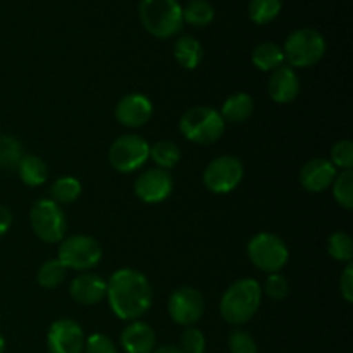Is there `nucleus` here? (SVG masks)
Returning a JSON list of instances; mask_svg holds the SVG:
<instances>
[{
	"label": "nucleus",
	"instance_id": "1",
	"mask_svg": "<svg viewBox=\"0 0 353 353\" xmlns=\"http://www.w3.org/2000/svg\"><path fill=\"white\" fill-rule=\"evenodd\" d=\"M107 302L121 321H138L152 307L154 292L147 276L131 268L117 269L107 281Z\"/></svg>",
	"mask_w": 353,
	"mask_h": 353
},
{
	"label": "nucleus",
	"instance_id": "2",
	"mask_svg": "<svg viewBox=\"0 0 353 353\" xmlns=\"http://www.w3.org/2000/svg\"><path fill=\"white\" fill-rule=\"evenodd\" d=\"M262 288L252 278L238 279L224 292L219 310L223 319L231 326L247 324L257 314L262 303Z\"/></svg>",
	"mask_w": 353,
	"mask_h": 353
},
{
	"label": "nucleus",
	"instance_id": "3",
	"mask_svg": "<svg viewBox=\"0 0 353 353\" xmlns=\"http://www.w3.org/2000/svg\"><path fill=\"white\" fill-rule=\"evenodd\" d=\"M138 12L145 30L161 40L178 34L185 24L178 0H141Z\"/></svg>",
	"mask_w": 353,
	"mask_h": 353
},
{
	"label": "nucleus",
	"instance_id": "4",
	"mask_svg": "<svg viewBox=\"0 0 353 353\" xmlns=\"http://www.w3.org/2000/svg\"><path fill=\"white\" fill-rule=\"evenodd\" d=\"M226 130L219 110L209 105H196L186 110L179 119V131L188 141L196 145L216 143Z\"/></svg>",
	"mask_w": 353,
	"mask_h": 353
},
{
	"label": "nucleus",
	"instance_id": "5",
	"mask_svg": "<svg viewBox=\"0 0 353 353\" xmlns=\"http://www.w3.org/2000/svg\"><path fill=\"white\" fill-rule=\"evenodd\" d=\"M283 54L290 68H312L326 54V40L312 28H300L286 38Z\"/></svg>",
	"mask_w": 353,
	"mask_h": 353
},
{
	"label": "nucleus",
	"instance_id": "6",
	"mask_svg": "<svg viewBox=\"0 0 353 353\" xmlns=\"http://www.w3.org/2000/svg\"><path fill=\"white\" fill-rule=\"evenodd\" d=\"M247 254L252 264L262 272H279L290 259V250L285 240L274 233H259L248 241Z\"/></svg>",
	"mask_w": 353,
	"mask_h": 353
},
{
	"label": "nucleus",
	"instance_id": "7",
	"mask_svg": "<svg viewBox=\"0 0 353 353\" xmlns=\"http://www.w3.org/2000/svg\"><path fill=\"white\" fill-rule=\"evenodd\" d=\"M102 245L88 234H72L64 238L59 247L57 261L65 269L86 272L102 261Z\"/></svg>",
	"mask_w": 353,
	"mask_h": 353
},
{
	"label": "nucleus",
	"instance_id": "8",
	"mask_svg": "<svg viewBox=\"0 0 353 353\" xmlns=\"http://www.w3.org/2000/svg\"><path fill=\"white\" fill-rule=\"evenodd\" d=\"M33 233L45 243H61L65 236L68 223L61 205L50 199H40L33 203L30 212Z\"/></svg>",
	"mask_w": 353,
	"mask_h": 353
},
{
	"label": "nucleus",
	"instance_id": "9",
	"mask_svg": "<svg viewBox=\"0 0 353 353\" xmlns=\"http://www.w3.org/2000/svg\"><path fill=\"white\" fill-rule=\"evenodd\" d=\"M150 159V145L138 134H123L109 148V162L123 174L138 171Z\"/></svg>",
	"mask_w": 353,
	"mask_h": 353
},
{
	"label": "nucleus",
	"instance_id": "10",
	"mask_svg": "<svg viewBox=\"0 0 353 353\" xmlns=\"http://www.w3.org/2000/svg\"><path fill=\"white\" fill-rule=\"evenodd\" d=\"M243 162L234 155H221L210 161L203 171V185L216 195H226L236 190L243 179Z\"/></svg>",
	"mask_w": 353,
	"mask_h": 353
},
{
	"label": "nucleus",
	"instance_id": "11",
	"mask_svg": "<svg viewBox=\"0 0 353 353\" xmlns=\"http://www.w3.org/2000/svg\"><path fill=\"white\" fill-rule=\"evenodd\" d=\"M168 310L171 319L179 326H193L199 323L205 310L202 293L192 286H181L169 296Z\"/></svg>",
	"mask_w": 353,
	"mask_h": 353
},
{
	"label": "nucleus",
	"instance_id": "12",
	"mask_svg": "<svg viewBox=\"0 0 353 353\" xmlns=\"http://www.w3.org/2000/svg\"><path fill=\"white\" fill-rule=\"evenodd\" d=\"M83 327L72 319H57L47 333L48 353H83L85 352Z\"/></svg>",
	"mask_w": 353,
	"mask_h": 353
},
{
	"label": "nucleus",
	"instance_id": "13",
	"mask_svg": "<svg viewBox=\"0 0 353 353\" xmlns=\"http://www.w3.org/2000/svg\"><path fill=\"white\" fill-rule=\"evenodd\" d=\"M134 193L145 203L164 202L172 193L171 172L159 168L147 169L134 181Z\"/></svg>",
	"mask_w": 353,
	"mask_h": 353
},
{
	"label": "nucleus",
	"instance_id": "14",
	"mask_svg": "<svg viewBox=\"0 0 353 353\" xmlns=\"http://www.w3.org/2000/svg\"><path fill=\"white\" fill-rule=\"evenodd\" d=\"M116 119L126 128H141L152 119L154 105L143 93H128L117 102Z\"/></svg>",
	"mask_w": 353,
	"mask_h": 353
},
{
	"label": "nucleus",
	"instance_id": "15",
	"mask_svg": "<svg viewBox=\"0 0 353 353\" xmlns=\"http://www.w3.org/2000/svg\"><path fill=\"white\" fill-rule=\"evenodd\" d=\"M338 169L331 164L330 159L316 157L310 159L300 169V183L310 193H323L333 185Z\"/></svg>",
	"mask_w": 353,
	"mask_h": 353
},
{
	"label": "nucleus",
	"instance_id": "16",
	"mask_svg": "<svg viewBox=\"0 0 353 353\" xmlns=\"http://www.w3.org/2000/svg\"><path fill=\"white\" fill-rule=\"evenodd\" d=\"M69 295L79 305H97L105 299L107 281L99 274L83 272L72 279Z\"/></svg>",
	"mask_w": 353,
	"mask_h": 353
},
{
	"label": "nucleus",
	"instance_id": "17",
	"mask_svg": "<svg viewBox=\"0 0 353 353\" xmlns=\"http://www.w3.org/2000/svg\"><path fill=\"white\" fill-rule=\"evenodd\" d=\"M268 90L269 95H271V99L274 100L276 103L293 102L300 93V81L295 69L283 64L281 68L272 71Z\"/></svg>",
	"mask_w": 353,
	"mask_h": 353
},
{
	"label": "nucleus",
	"instance_id": "18",
	"mask_svg": "<svg viewBox=\"0 0 353 353\" xmlns=\"http://www.w3.org/2000/svg\"><path fill=\"white\" fill-rule=\"evenodd\" d=\"M155 333L147 323L131 321L121 333L124 353H152L155 350Z\"/></svg>",
	"mask_w": 353,
	"mask_h": 353
},
{
	"label": "nucleus",
	"instance_id": "19",
	"mask_svg": "<svg viewBox=\"0 0 353 353\" xmlns=\"http://www.w3.org/2000/svg\"><path fill=\"white\" fill-rule=\"evenodd\" d=\"M254 99H252L248 93L238 92L233 93L231 97H228L224 100L223 107H221V116H223L224 123H233L240 124L245 123L248 117L254 114Z\"/></svg>",
	"mask_w": 353,
	"mask_h": 353
},
{
	"label": "nucleus",
	"instance_id": "20",
	"mask_svg": "<svg viewBox=\"0 0 353 353\" xmlns=\"http://www.w3.org/2000/svg\"><path fill=\"white\" fill-rule=\"evenodd\" d=\"M252 62L257 69L264 72H272L285 64V54L283 47H279L274 41H264L257 45L252 52Z\"/></svg>",
	"mask_w": 353,
	"mask_h": 353
},
{
	"label": "nucleus",
	"instance_id": "21",
	"mask_svg": "<svg viewBox=\"0 0 353 353\" xmlns=\"http://www.w3.org/2000/svg\"><path fill=\"white\" fill-rule=\"evenodd\" d=\"M174 57L181 68L192 71V69L199 68V64L202 62V43L195 37H190V34L179 37L174 43Z\"/></svg>",
	"mask_w": 353,
	"mask_h": 353
},
{
	"label": "nucleus",
	"instance_id": "22",
	"mask_svg": "<svg viewBox=\"0 0 353 353\" xmlns=\"http://www.w3.org/2000/svg\"><path fill=\"white\" fill-rule=\"evenodd\" d=\"M17 172H19L21 181L26 186H41L48 179V168L43 159L37 155H23V159L17 164Z\"/></svg>",
	"mask_w": 353,
	"mask_h": 353
},
{
	"label": "nucleus",
	"instance_id": "23",
	"mask_svg": "<svg viewBox=\"0 0 353 353\" xmlns=\"http://www.w3.org/2000/svg\"><path fill=\"white\" fill-rule=\"evenodd\" d=\"M81 183L74 176H61L50 186V200L57 205H69L81 195Z\"/></svg>",
	"mask_w": 353,
	"mask_h": 353
},
{
	"label": "nucleus",
	"instance_id": "24",
	"mask_svg": "<svg viewBox=\"0 0 353 353\" xmlns=\"http://www.w3.org/2000/svg\"><path fill=\"white\" fill-rule=\"evenodd\" d=\"M214 16L216 10L209 0H190L186 7H183V21L195 28L209 26Z\"/></svg>",
	"mask_w": 353,
	"mask_h": 353
},
{
	"label": "nucleus",
	"instance_id": "25",
	"mask_svg": "<svg viewBox=\"0 0 353 353\" xmlns=\"http://www.w3.org/2000/svg\"><path fill=\"white\" fill-rule=\"evenodd\" d=\"M150 159L157 164L159 169L169 171L178 165L179 159H181V150L174 141L161 140L150 147Z\"/></svg>",
	"mask_w": 353,
	"mask_h": 353
},
{
	"label": "nucleus",
	"instance_id": "26",
	"mask_svg": "<svg viewBox=\"0 0 353 353\" xmlns=\"http://www.w3.org/2000/svg\"><path fill=\"white\" fill-rule=\"evenodd\" d=\"M283 0H250L248 16L255 24H269L279 16Z\"/></svg>",
	"mask_w": 353,
	"mask_h": 353
},
{
	"label": "nucleus",
	"instance_id": "27",
	"mask_svg": "<svg viewBox=\"0 0 353 353\" xmlns=\"http://www.w3.org/2000/svg\"><path fill=\"white\" fill-rule=\"evenodd\" d=\"M65 272H68V269L57 259H50V261H45L41 268L38 269L37 281L41 288L54 290L64 283Z\"/></svg>",
	"mask_w": 353,
	"mask_h": 353
},
{
	"label": "nucleus",
	"instance_id": "28",
	"mask_svg": "<svg viewBox=\"0 0 353 353\" xmlns=\"http://www.w3.org/2000/svg\"><path fill=\"white\" fill-rule=\"evenodd\" d=\"M333 196L345 210L353 209V171H340L333 181Z\"/></svg>",
	"mask_w": 353,
	"mask_h": 353
},
{
	"label": "nucleus",
	"instance_id": "29",
	"mask_svg": "<svg viewBox=\"0 0 353 353\" xmlns=\"http://www.w3.org/2000/svg\"><path fill=\"white\" fill-rule=\"evenodd\" d=\"M327 254L338 262H352L353 257V240L345 231H334L327 240Z\"/></svg>",
	"mask_w": 353,
	"mask_h": 353
},
{
	"label": "nucleus",
	"instance_id": "30",
	"mask_svg": "<svg viewBox=\"0 0 353 353\" xmlns=\"http://www.w3.org/2000/svg\"><path fill=\"white\" fill-rule=\"evenodd\" d=\"M23 155V145L17 138L9 134L0 137V169H16Z\"/></svg>",
	"mask_w": 353,
	"mask_h": 353
},
{
	"label": "nucleus",
	"instance_id": "31",
	"mask_svg": "<svg viewBox=\"0 0 353 353\" xmlns=\"http://www.w3.org/2000/svg\"><path fill=\"white\" fill-rule=\"evenodd\" d=\"M179 350L183 353H205L207 341L202 331L195 326H188L179 336Z\"/></svg>",
	"mask_w": 353,
	"mask_h": 353
},
{
	"label": "nucleus",
	"instance_id": "32",
	"mask_svg": "<svg viewBox=\"0 0 353 353\" xmlns=\"http://www.w3.org/2000/svg\"><path fill=\"white\" fill-rule=\"evenodd\" d=\"M331 164L340 171L353 169V143L352 140H340L331 148Z\"/></svg>",
	"mask_w": 353,
	"mask_h": 353
},
{
	"label": "nucleus",
	"instance_id": "33",
	"mask_svg": "<svg viewBox=\"0 0 353 353\" xmlns=\"http://www.w3.org/2000/svg\"><path fill=\"white\" fill-rule=\"evenodd\" d=\"M228 347L231 353H259L257 341L250 333L243 330H234L228 338Z\"/></svg>",
	"mask_w": 353,
	"mask_h": 353
},
{
	"label": "nucleus",
	"instance_id": "34",
	"mask_svg": "<svg viewBox=\"0 0 353 353\" xmlns=\"http://www.w3.org/2000/svg\"><path fill=\"white\" fill-rule=\"evenodd\" d=\"M262 293L269 296L271 300H285L290 293V283L288 279L285 278L279 272H274V274H269L268 279H265V285L262 288Z\"/></svg>",
	"mask_w": 353,
	"mask_h": 353
},
{
	"label": "nucleus",
	"instance_id": "35",
	"mask_svg": "<svg viewBox=\"0 0 353 353\" xmlns=\"http://www.w3.org/2000/svg\"><path fill=\"white\" fill-rule=\"evenodd\" d=\"M83 353H119L116 343L109 336L102 333L90 334L85 340V352Z\"/></svg>",
	"mask_w": 353,
	"mask_h": 353
},
{
	"label": "nucleus",
	"instance_id": "36",
	"mask_svg": "<svg viewBox=\"0 0 353 353\" xmlns=\"http://www.w3.org/2000/svg\"><path fill=\"white\" fill-rule=\"evenodd\" d=\"M340 292H341V296L345 299V302H348V303L353 302V265H352V262H348L347 268H345L343 272H341Z\"/></svg>",
	"mask_w": 353,
	"mask_h": 353
},
{
	"label": "nucleus",
	"instance_id": "37",
	"mask_svg": "<svg viewBox=\"0 0 353 353\" xmlns=\"http://www.w3.org/2000/svg\"><path fill=\"white\" fill-rule=\"evenodd\" d=\"M12 226V214L6 205H0V238Z\"/></svg>",
	"mask_w": 353,
	"mask_h": 353
},
{
	"label": "nucleus",
	"instance_id": "38",
	"mask_svg": "<svg viewBox=\"0 0 353 353\" xmlns=\"http://www.w3.org/2000/svg\"><path fill=\"white\" fill-rule=\"evenodd\" d=\"M152 353H183V352L179 350L178 347H174V345H164V347L155 348Z\"/></svg>",
	"mask_w": 353,
	"mask_h": 353
},
{
	"label": "nucleus",
	"instance_id": "39",
	"mask_svg": "<svg viewBox=\"0 0 353 353\" xmlns=\"http://www.w3.org/2000/svg\"><path fill=\"white\" fill-rule=\"evenodd\" d=\"M6 352V338H3V334L0 333V353Z\"/></svg>",
	"mask_w": 353,
	"mask_h": 353
}]
</instances>
